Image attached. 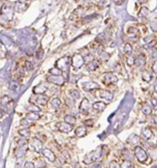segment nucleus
I'll use <instances>...</instances> for the list:
<instances>
[{"label": "nucleus", "instance_id": "nucleus-41", "mask_svg": "<svg viewBox=\"0 0 157 168\" xmlns=\"http://www.w3.org/2000/svg\"><path fill=\"white\" fill-rule=\"evenodd\" d=\"M24 168H35V166L32 162H26L24 165Z\"/></svg>", "mask_w": 157, "mask_h": 168}, {"label": "nucleus", "instance_id": "nucleus-19", "mask_svg": "<svg viewBox=\"0 0 157 168\" xmlns=\"http://www.w3.org/2000/svg\"><path fill=\"white\" fill-rule=\"evenodd\" d=\"M11 102H12V100H11V98H10L9 96H7V95L3 96V97L1 98V106H2V109L5 110L6 107H7Z\"/></svg>", "mask_w": 157, "mask_h": 168}, {"label": "nucleus", "instance_id": "nucleus-33", "mask_svg": "<svg viewBox=\"0 0 157 168\" xmlns=\"http://www.w3.org/2000/svg\"><path fill=\"white\" fill-rule=\"evenodd\" d=\"M71 95H72V97H73V99L75 100H78L80 99V93H79V91H77V90H73L72 92H71Z\"/></svg>", "mask_w": 157, "mask_h": 168}, {"label": "nucleus", "instance_id": "nucleus-13", "mask_svg": "<svg viewBox=\"0 0 157 168\" xmlns=\"http://www.w3.org/2000/svg\"><path fill=\"white\" fill-rule=\"evenodd\" d=\"M42 154H43V156H45V158L47 159V160H49L51 162H53V161H55V155H54V153L52 152L51 149H47V148H45L43 150H42Z\"/></svg>", "mask_w": 157, "mask_h": 168}, {"label": "nucleus", "instance_id": "nucleus-46", "mask_svg": "<svg viewBox=\"0 0 157 168\" xmlns=\"http://www.w3.org/2000/svg\"><path fill=\"white\" fill-rule=\"evenodd\" d=\"M116 5H120V4H123V1H115L114 2Z\"/></svg>", "mask_w": 157, "mask_h": 168}, {"label": "nucleus", "instance_id": "nucleus-3", "mask_svg": "<svg viewBox=\"0 0 157 168\" xmlns=\"http://www.w3.org/2000/svg\"><path fill=\"white\" fill-rule=\"evenodd\" d=\"M12 17H13V9L8 5L3 4L1 6V19L9 21L12 19Z\"/></svg>", "mask_w": 157, "mask_h": 168}, {"label": "nucleus", "instance_id": "nucleus-8", "mask_svg": "<svg viewBox=\"0 0 157 168\" xmlns=\"http://www.w3.org/2000/svg\"><path fill=\"white\" fill-rule=\"evenodd\" d=\"M117 81H118L117 76H115L113 73H108V74H106L104 76V84L105 85L115 84V83H117Z\"/></svg>", "mask_w": 157, "mask_h": 168}, {"label": "nucleus", "instance_id": "nucleus-16", "mask_svg": "<svg viewBox=\"0 0 157 168\" xmlns=\"http://www.w3.org/2000/svg\"><path fill=\"white\" fill-rule=\"evenodd\" d=\"M106 104H105L104 102H95L94 104H93V109L94 110H96L98 112H102V111H104L105 109H106Z\"/></svg>", "mask_w": 157, "mask_h": 168}, {"label": "nucleus", "instance_id": "nucleus-37", "mask_svg": "<svg viewBox=\"0 0 157 168\" xmlns=\"http://www.w3.org/2000/svg\"><path fill=\"white\" fill-rule=\"evenodd\" d=\"M108 55H109L108 54L101 53V54H100V59H101V60H102L103 61H106L107 60H108V59H109V56H108Z\"/></svg>", "mask_w": 157, "mask_h": 168}, {"label": "nucleus", "instance_id": "nucleus-10", "mask_svg": "<svg viewBox=\"0 0 157 168\" xmlns=\"http://www.w3.org/2000/svg\"><path fill=\"white\" fill-rule=\"evenodd\" d=\"M91 108V104L89 103V100L88 99H84L80 105V112L82 114H88L89 110Z\"/></svg>", "mask_w": 157, "mask_h": 168}, {"label": "nucleus", "instance_id": "nucleus-22", "mask_svg": "<svg viewBox=\"0 0 157 168\" xmlns=\"http://www.w3.org/2000/svg\"><path fill=\"white\" fill-rule=\"evenodd\" d=\"M142 136L145 140H149L151 136H152V131L149 128H144L142 130Z\"/></svg>", "mask_w": 157, "mask_h": 168}, {"label": "nucleus", "instance_id": "nucleus-1", "mask_svg": "<svg viewBox=\"0 0 157 168\" xmlns=\"http://www.w3.org/2000/svg\"><path fill=\"white\" fill-rule=\"evenodd\" d=\"M134 155L135 157L137 158V160L139 161V162H141V163H146V160H148V154L140 146L135 147Z\"/></svg>", "mask_w": 157, "mask_h": 168}, {"label": "nucleus", "instance_id": "nucleus-2", "mask_svg": "<svg viewBox=\"0 0 157 168\" xmlns=\"http://www.w3.org/2000/svg\"><path fill=\"white\" fill-rule=\"evenodd\" d=\"M102 149H103V146L100 147V148H98L97 150L91 152L90 154H88V155L86 156V158H85V163H90V162H93V161L99 160V158H100V157L102 156V154H103Z\"/></svg>", "mask_w": 157, "mask_h": 168}, {"label": "nucleus", "instance_id": "nucleus-4", "mask_svg": "<svg viewBox=\"0 0 157 168\" xmlns=\"http://www.w3.org/2000/svg\"><path fill=\"white\" fill-rule=\"evenodd\" d=\"M70 64H72V59L68 56H64L56 61L55 67L62 72V70H67Z\"/></svg>", "mask_w": 157, "mask_h": 168}, {"label": "nucleus", "instance_id": "nucleus-5", "mask_svg": "<svg viewBox=\"0 0 157 168\" xmlns=\"http://www.w3.org/2000/svg\"><path fill=\"white\" fill-rule=\"evenodd\" d=\"M84 63H85V57L82 54H75L72 57V66L75 69H80Z\"/></svg>", "mask_w": 157, "mask_h": 168}, {"label": "nucleus", "instance_id": "nucleus-14", "mask_svg": "<svg viewBox=\"0 0 157 168\" xmlns=\"http://www.w3.org/2000/svg\"><path fill=\"white\" fill-rule=\"evenodd\" d=\"M47 81L49 83H52V84H55V85H62L65 83V80L64 77L61 76H48L47 77Z\"/></svg>", "mask_w": 157, "mask_h": 168}, {"label": "nucleus", "instance_id": "nucleus-45", "mask_svg": "<svg viewBox=\"0 0 157 168\" xmlns=\"http://www.w3.org/2000/svg\"><path fill=\"white\" fill-rule=\"evenodd\" d=\"M152 69H153L154 73H157V61L156 62H154V64H153V67H152Z\"/></svg>", "mask_w": 157, "mask_h": 168}, {"label": "nucleus", "instance_id": "nucleus-30", "mask_svg": "<svg viewBox=\"0 0 157 168\" xmlns=\"http://www.w3.org/2000/svg\"><path fill=\"white\" fill-rule=\"evenodd\" d=\"M49 74H51L52 76H61V70L59 69L56 67H55V68H53V69H49Z\"/></svg>", "mask_w": 157, "mask_h": 168}, {"label": "nucleus", "instance_id": "nucleus-25", "mask_svg": "<svg viewBox=\"0 0 157 168\" xmlns=\"http://www.w3.org/2000/svg\"><path fill=\"white\" fill-rule=\"evenodd\" d=\"M65 122H67V124L73 126L76 123V118L74 116H72V115H66L65 116Z\"/></svg>", "mask_w": 157, "mask_h": 168}, {"label": "nucleus", "instance_id": "nucleus-15", "mask_svg": "<svg viewBox=\"0 0 157 168\" xmlns=\"http://www.w3.org/2000/svg\"><path fill=\"white\" fill-rule=\"evenodd\" d=\"M99 63H100L99 60H93V61H90V62L87 64V69H88L89 72H93V70H95V69H98Z\"/></svg>", "mask_w": 157, "mask_h": 168}, {"label": "nucleus", "instance_id": "nucleus-40", "mask_svg": "<svg viewBox=\"0 0 157 168\" xmlns=\"http://www.w3.org/2000/svg\"><path fill=\"white\" fill-rule=\"evenodd\" d=\"M110 168H120V165L116 162V161H112L110 163Z\"/></svg>", "mask_w": 157, "mask_h": 168}, {"label": "nucleus", "instance_id": "nucleus-42", "mask_svg": "<svg viewBox=\"0 0 157 168\" xmlns=\"http://www.w3.org/2000/svg\"><path fill=\"white\" fill-rule=\"evenodd\" d=\"M30 109H32L33 111L35 110V111H37V112L39 111V110H40V109H39V108H38L37 106H34V105H31L30 107H27V110H30Z\"/></svg>", "mask_w": 157, "mask_h": 168}, {"label": "nucleus", "instance_id": "nucleus-39", "mask_svg": "<svg viewBox=\"0 0 157 168\" xmlns=\"http://www.w3.org/2000/svg\"><path fill=\"white\" fill-rule=\"evenodd\" d=\"M84 124L86 125V126H93L94 125V120L93 119H88V120H86Z\"/></svg>", "mask_w": 157, "mask_h": 168}, {"label": "nucleus", "instance_id": "nucleus-44", "mask_svg": "<svg viewBox=\"0 0 157 168\" xmlns=\"http://www.w3.org/2000/svg\"><path fill=\"white\" fill-rule=\"evenodd\" d=\"M151 103H152L153 107L157 108V99H154V98H152V99H151Z\"/></svg>", "mask_w": 157, "mask_h": 168}, {"label": "nucleus", "instance_id": "nucleus-23", "mask_svg": "<svg viewBox=\"0 0 157 168\" xmlns=\"http://www.w3.org/2000/svg\"><path fill=\"white\" fill-rule=\"evenodd\" d=\"M27 151V146H24V147H18V150H16V153H15V155L17 156V157H21L23 156L25 153Z\"/></svg>", "mask_w": 157, "mask_h": 168}, {"label": "nucleus", "instance_id": "nucleus-36", "mask_svg": "<svg viewBox=\"0 0 157 168\" xmlns=\"http://www.w3.org/2000/svg\"><path fill=\"white\" fill-rule=\"evenodd\" d=\"M127 63L129 66H133L134 63H136V59L133 56H129L127 59Z\"/></svg>", "mask_w": 157, "mask_h": 168}, {"label": "nucleus", "instance_id": "nucleus-11", "mask_svg": "<svg viewBox=\"0 0 157 168\" xmlns=\"http://www.w3.org/2000/svg\"><path fill=\"white\" fill-rule=\"evenodd\" d=\"M30 4V2H25V1H18V2H15V6H14V10L15 11H18V12H22L24 11L27 6Z\"/></svg>", "mask_w": 157, "mask_h": 168}, {"label": "nucleus", "instance_id": "nucleus-21", "mask_svg": "<svg viewBox=\"0 0 157 168\" xmlns=\"http://www.w3.org/2000/svg\"><path fill=\"white\" fill-rule=\"evenodd\" d=\"M46 91H47V89L45 88V86H41V85L36 86V87L33 88V93L36 94V95H42V94H45Z\"/></svg>", "mask_w": 157, "mask_h": 168}, {"label": "nucleus", "instance_id": "nucleus-47", "mask_svg": "<svg viewBox=\"0 0 157 168\" xmlns=\"http://www.w3.org/2000/svg\"><path fill=\"white\" fill-rule=\"evenodd\" d=\"M95 168H105V167L103 166V164H99V165H97Z\"/></svg>", "mask_w": 157, "mask_h": 168}, {"label": "nucleus", "instance_id": "nucleus-26", "mask_svg": "<svg viewBox=\"0 0 157 168\" xmlns=\"http://www.w3.org/2000/svg\"><path fill=\"white\" fill-rule=\"evenodd\" d=\"M18 134L20 136H22L23 138H27L30 136V131L27 128H23V129H20V130L18 131Z\"/></svg>", "mask_w": 157, "mask_h": 168}, {"label": "nucleus", "instance_id": "nucleus-34", "mask_svg": "<svg viewBox=\"0 0 157 168\" xmlns=\"http://www.w3.org/2000/svg\"><path fill=\"white\" fill-rule=\"evenodd\" d=\"M124 51L128 54L132 53V46H131L130 43H126V44H125V46H124Z\"/></svg>", "mask_w": 157, "mask_h": 168}, {"label": "nucleus", "instance_id": "nucleus-27", "mask_svg": "<svg viewBox=\"0 0 157 168\" xmlns=\"http://www.w3.org/2000/svg\"><path fill=\"white\" fill-rule=\"evenodd\" d=\"M121 168H134V164L131 160H124L121 164Z\"/></svg>", "mask_w": 157, "mask_h": 168}, {"label": "nucleus", "instance_id": "nucleus-20", "mask_svg": "<svg viewBox=\"0 0 157 168\" xmlns=\"http://www.w3.org/2000/svg\"><path fill=\"white\" fill-rule=\"evenodd\" d=\"M47 101H48V98L46 96H43V95H39L37 98H36V104L39 105V106H45L47 104Z\"/></svg>", "mask_w": 157, "mask_h": 168}, {"label": "nucleus", "instance_id": "nucleus-24", "mask_svg": "<svg viewBox=\"0 0 157 168\" xmlns=\"http://www.w3.org/2000/svg\"><path fill=\"white\" fill-rule=\"evenodd\" d=\"M140 141V138L138 137L137 135H132L131 137L128 139V142L131 143V145H137Z\"/></svg>", "mask_w": 157, "mask_h": 168}, {"label": "nucleus", "instance_id": "nucleus-12", "mask_svg": "<svg viewBox=\"0 0 157 168\" xmlns=\"http://www.w3.org/2000/svg\"><path fill=\"white\" fill-rule=\"evenodd\" d=\"M42 142L40 140H38L37 138H34L31 140V146L33 147V149L36 151V152H42Z\"/></svg>", "mask_w": 157, "mask_h": 168}, {"label": "nucleus", "instance_id": "nucleus-43", "mask_svg": "<svg viewBox=\"0 0 157 168\" xmlns=\"http://www.w3.org/2000/svg\"><path fill=\"white\" fill-rule=\"evenodd\" d=\"M20 124H21V125H24V126H28V125H29V123H28V120H27V119H23V120H21Z\"/></svg>", "mask_w": 157, "mask_h": 168}, {"label": "nucleus", "instance_id": "nucleus-6", "mask_svg": "<svg viewBox=\"0 0 157 168\" xmlns=\"http://www.w3.org/2000/svg\"><path fill=\"white\" fill-rule=\"evenodd\" d=\"M96 96L100 97V98H103V99L107 100V101H111L113 99V93L109 92L107 90H101V89H99V90H97Z\"/></svg>", "mask_w": 157, "mask_h": 168}, {"label": "nucleus", "instance_id": "nucleus-29", "mask_svg": "<svg viewBox=\"0 0 157 168\" xmlns=\"http://www.w3.org/2000/svg\"><path fill=\"white\" fill-rule=\"evenodd\" d=\"M141 111L143 112V114H144V115H147V116L151 114V112H152V110H151V108H150V106H148L147 104H143Z\"/></svg>", "mask_w": 157, "mask_h": 168}, {"label": "nucleus", "instance_id": "nucleus-32", "mask_svg": "<svg viewBox=\"0 0 157 168\" xmlns=\"http://www.w3.org/2000/svg\"><path fill=\"white\" fill-rule=\"evenodd\" d=\"M17 144H18V147H24V146H27V140H26V138H23V139L18 140Z\"/></svg>", "mask_w": 157, "mask_h": 168}, {"label": "nucleus", "instance_id": "nucleus-18", "mask_svg": "<svg viewBox=\"0 0 157 168\" xmlns=\"http://www.w3.org/2000/svg\"><path fill=\"white\" fill-rule=\"evenodd\" d=\"M75 134L77 137H84V136L87 135V128L83 127V126H80V127H78L75 130Z\"/></svg>", "mask_w": 157, "mask_h": 168}, {"label": "nucleus", "instance_id": "nucleus-31", "mask_svg": "<svg viewBox=\"0 0 157 168\" xmlns=\"http://www.w3.org/2000/svg\"><path fill=\"white\" fill-rule=\"evenodd\" d=\"M142 79L144 81H147V82H149L150 80L152 79V76H151V74L148 73L147 70H145V72H143L142 74Z\"/></svg>", "mask_w": 157, "mask_h": 168}, {"label": "nucleus", "instance_id": "nucleus-9", "mask_svg": "<svg viewBox=\"0 0 157 168\" xmlns=\"http://www.w3.org/2000/svg\"><path fill=\"white\" fill-rule=\"evenodd\" d=\"M58 129L60 131V132H64V133H68L70 131L73 130V126L67 124V122H60L58 123Z\"/></svg>", "mask_w": 157, "mask_h": 168}, {"label": "nucleus", "instance_id": "nucleus-28", "mask_svg": "<svg viewBox=\"0 0 157 168\" xmlns=\"http://www.w3.org/2000/svg\"><path fill=\"white\" fill-rule=\"evenodd\" d=\"M51 106H52V109H59L60 107V99L58 98H54V99L52 100V103H51Z\"/></svg>", "mask_w": 157, "mask_h": 168}, {"label": "nucleus", "instance_id": "nucleus-38", "mask_svg": "<svg viewBox=\"0 0 157 168\" xmlns=\"http://www.w3.org/2000/svg\"><path fill=\"white\" fill-rule=\"evenodd\" d=\"M42 55H43V50H42V48H39L36 51V57H37L38 60H40L42 57Z\"/></svg>", "mask_w": 157, "mask_h": 168}, {"label": "nucleus", "instance_id": "nucleus-7", "mask_svg": "<svg viewBox=\"0 0 157 168\" xmlns=\"http://www.w3.org/2000/svg\"><path fill=\"white\" fill-rule=\"evenodd\" d=\"M82 87L85 91H94V90H99L100 89V86L97 83H95V82H86V83H83Z\"/></svg>", "mask_w": 157, "mask_h": 168}, {"label": "nucleus", "instance_id": "nucleus-49", "mask_svg": "<svg viewBox=\"0 0 157 168\" xmlns=\"http://www.w3.org/2000/svg\"><path fill=\"white\" fill-rule=\"evenodd\" d=\"M58 168H61V167H58Z\"/></svg>", "mask_w": 157, "mask_h": 168}, {"label": "nucleus", "instance_id": "nucleus-17", "mask_svg": "<svg viewBox=\"0 0 157 168\" xmlns=\"http://www.w3.org/2000/svg\"><path fill=\"white\" fill-rule=\"evenodd\" d=\"M39 118H40V115L36 112H29L25 116V119H27L28 121H37Z\"/></svg>", "mask_w": 157, "mask_h": 168}, {"label": "nucleus", "instance_id": "nucleus-48", "mask_svg": "<svg viewBox=\"0 0 157 168\" xmlns=\"http://www.w3.org/2000/svg\"><path fill=\"white\" fill-rule=\"evenodd\" d=\"M154 91L157 93V86H156V87H154Z\"/></svg>", "mask_w": 157, "mask_h": 168}, {"label": "nucleus", "instance_id": "nucleus-35", "mask_svg": "<svg viewBox=\"0 0 157 168\" xmlns=\"http://www.w3.org/2000/svg\"><path fill=\"white\" fill-rule=\"evenodd\" d=\"M24 68H25V69L26 70H31V69H33V64L30 62V61H25L24 62Z\"/></svg>", "mask_w": 157, "mask_h": 168}]
</instances>
